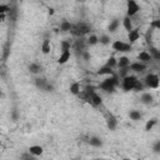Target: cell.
Wrapping results in <instances>:
<instances>
[{
    "label": "cell",
    "instance_id": "cell-1",
    "mask_svg": "<svg viewBox=\"0 0 160 160\" xmlns=\"http://www.w3.org/2000/svg\"><path fill=\"white\" fill-rule=\"evenodd\" d=\"M120 85L119 78L114 74V75H109L106 79H104L100 84H99V89H101L102 91L108 92V94H112L115 91V89Z\"/></svg>",
    "mask_w": 160,
    "mask_h": 160
},
{
    "label": "cell",
    "instance_id": "cell-2",
    "mask_svg": "<svg viewBox=\"0 0 160 160\" xmlns=\"http://www.w3.org/2000/svg\"><path fill=\"white\" fill-rule=\"evenodd\" d=\"M91 31V26L84 21H79L76 24H72V28L70 30V34L76 36V38H84L85 35L90 34Z\"/></svg>",
    "mask_w": 160,
    "mask_h": 160
},
{
    "label": "cell",
    "instance_id": "cell-3",
    "mask_svg": "<svg viewBox=\"0 0 160 160\" xmlns=\"http://www.w3.org/2000/svg\"><path fill=\"white\" fill-rule=\"evenodd\" d=\"M144 85L149 89H158L159 85H160V80H159V76L158 74H154V72H149L145 79H144Z\"/></svg>",
    "mask_w": 160,
    "mask_h": 160
},
{
    "label": "cell",
    "instance_id": "cell-4",
    "mask_svg": "<svg viewBox=\"0 0 160 160\" xmlns=\"http://www.w3.org/2000/svg\"><path fill=\"white\" fill-rule=\"evenodd\" d=\"M112 49L115 51H120V52H128V51H131V44L130 42H125V41H121V40H115L112 44H111Z\"/></svg>",
    "mask_w": 160,
    "mask_h": 160
},
{
    "label": "cell",
    "instance_id": "cell-5",
    "mask_svg": "<svg viewBox=\"0 0 160 160\" xmlns=\"http://www.w3.org/2000/svg\"><path fill=\"white\" fill-rule=\"evenodd\" d=\"M136 80H138V78L134 76V75H126V76H124L122 78V82H121V86H122L124 91H131Z\"/></svg>",
    "mask_w": 160,
    "mask_h": 160
},
{
    "label": "cell",
    "instance_id": "cell-6",
    "mask_svg": "<svg viewBox=\"0 0 160 160\" xmlns=\"http://www.w3.org/2000/svg\"><path fill=\"white\" fill-rule=\"evenodd\" d=\"M139 10H140V6L135 0H128L126 1V15L128 16L131 18V16L136 15L139 12Z\"/></svg>",
    "mask_w": 160,
    "mask_h": 160
},
{
    "label": "cell",
    "instance_id": "cell-7",
    "mask_svg": "<svg viewBox=\"0 0 160 160\" xmlns=\"http://www.w3.org/2000/svg\"><path fill=\"white\" fill-rule=\"evenodd\" d=\"M94 92H95V88H94L92 85H86L84 90H80V92L78 94V96H79L80 99H82V100H85V101L89 102L90 96H91Z\"/></svg>",
    "mask_w": 160,
    "mask_h": 160
},
{
    "label": "cell",
    "instance_id": "cell-8",
    "mask_svg": "<svg viewBox=\"0 0 160 160\" xmlns=\"http://www.w3.org/2000/svg\"><path fill=\"white\" fill-rule=\"evenodd\" d=\"M71 46H72V49L76 51L78 55H81V52L85 50L86 40H85L84 38H78V39L74 41V44H71Z\"/></svg>",
    "mask_w": 160,
    "mask_h": 160
},
{
    "label": "cell",
    "instance_id": "cell-9",
    "mask_svg": "<svg viewBox=\"0 0 160 160\" xmlns=\"http://www.w3.org/2000/svg\"><path fill=\"white\" fill-rule=\"evenodd\" d=\"M129 69L135 71V72H142L146 70V64L141 62V61H135V62H130Z\"/></svg>",
    "mask_w": 160,
    "mask_h": 160
},
{
    "label": "cell",
    "instance_id": "cell-10",
    "mask_svg": "<svg viewBox=\"0 0 160 160\" xmlns=\"http://www.w3.org/2000/svg\"><path fill=\"white\" fill-rule=\"evenodd\" d=\"M140 38V32H139V29H131L130 31H128V40L130 44L138 41Z\"/></svg>",
    "mask_w": 160,
    "mask_h": 160
},
{
    "label": "cell",
    "instance_id": "cell-11",
    "mask_svg": "<svg viewBox=\"0 0 160 160\" xmlns=\"http://www.w3.org/2000/svg\"><path fill=\"white\" fill-rule=\"evenodd\" d=\"M140 101L144 105H151L154 102V95L151 92H142L141 98H140Z\"/></svg>",
    "mask_w": 160,
    "mask_h": 160
},
{
    "label": "cell",
    "instance_id": "cell-12",
    "mask_svg": "<svg viewBox=\"0 0 160 160\" xmlns=\"http://www.w3.org/2000/svg\"><path fill=\"white\" fill-rule=\"evenodd\" d=\"M71 58V51L70 50H66V51H61L59 59H58V64L62 65V64H66Z\"/></svg>",
    "mask_w": 160,
    "mask_h": 160
},
{
    "label": "cell",
    "instance_id": "cell-13",
    "mask_svg": "<svg viewBox=\"0 0 160 160\" xmlns=\"http://www.w3.org/2000/svg\"><path fill=\"white\" fill-rule=\"evenodd\" d=\"M34 84H35V86H36L39 90L45 91V89H46V86H48L49 81H48L45 78H36V79H35V81H34Z\"/></svg>",
    "mask_w": 160,
    "mask_h": 160
},
{
    "label": "cell",
    "instance_id": "cell-14",
    "mask_svg": "<svg viewBox=\"0 0 160 160\" xmlns=\"http://www.w3.org/2000/svg\"><path fill=\"white\" fill-rule=\"evenodd\" d=\"M89 102L92 105V106H95V108H98V106H100L101 104H102V99H101V96L99 95V94H96V91L90 96V100H89Z\"/></svg>",
    "mask_w": 160,
    "mask_h": 160
},
{
    "label": "cell",
    "instance_id": "cell-15",
    "mask_svg": "<svg viewBox=\"0 0 160 160\" xmlns=\"http://www.w3.org/2000/svg\"><path fill=\"white\" fill-rule=\"evenodd\" d=\"M28 151H29L32 156H40V155L44 152V149H42V146H40V145H31V146L28 149Z\"/></svg>",
    "mask_w": 160,
    "mask_h": 160
},
{
    "label": "cell",
    "instance_id": "cell-16",
    "mask_svg": "<svg viewBox=\"0 0 160 160\" xmlns=\"http://www.w3.org/2000/svg\"><path fill=\"white\" fill-rule=\"evenodd\" d=\"M138 60L141 61V62H144V64H148V62H150L152 59H151V56H150V54H149L148 51H140L139 55H138Z\"/></svg>",
    "mask_w": 160,
    "mask_h": 160
},
{
    "label": "cell",
    "instance_id": "cell-17",
    "mask_svg": "<svg viewBox=\"0 0 160 160\" xmlns=\"http://www.w3.org/2000/svg\"><path fill=\"white\" fill-rule=\"evenodd\" d=\"M88 142L94 146V148H101L102 146V139L99 136H90V139L88 140Z\"/></svg>",
    "mask_w": 160,
    "mask_h": 160
},
{
    "label": "cell",
    "instance_id": "cell-18",
    "mask_svg": "<svg viewBox=\"0 0 160 160\" xmlns=\"http://www.w3.org/2000/svg\"><path fill=\"white\" fill-rule=\"evenodd\" d=\"M130 65V59L128 56H121L119 59H116V68H125Z\"/></svg>",
    "mask_w": 160,
    "mask_h": 160
},
{
    "label": "cell",
    "instance_id": "cell-19",
    "mask_svg": "<svg viewBox=\"0 0 160 160\" xmlns=\"http://www.w3.org/2000/svg\"><path fill=\"white\" fill-rule=\"evenodd\" d=\"M106 125H108V128H109L110 130H115V129H116V125H118V120H116V118H115L114 115L110 114V115L108 116Z\"/></svg>",
    "mask_w": 160,
    "mask_h": 160
},
{
    "label": "cell",
    "instance_id": "cell-20",
    "mask_svg": "<svg viewBox=\"0 0 160 160\" xmlns=\"http://www.w3.org/2000/svg\"><path fill=\"white\" fill-rule=\"evenodd\" d=\"M98 75H114V70H112V68H110V66H108V65H104L102 68H100L99 70H98V72H96Z\"/></svg>",
    "mask_w": 160,
    "mask_h": 160
},
{
    "label": "cell",
    "instance_id": "cell-21",
    "mask_svg": "<svg viewBox=\"0 0 160 160\" xmlns=\"http://www.w3.org/2000/svg\"><path fill=\"white\" fill-rule=\"evenodd\" d=\"M28 69H29V71L31 74H39V72L42 71V66L40 64H38V62H31Z\"/></svg>",
    "mask_w": 160,
    "mask_h": 160
},
{
    "label": "cell",
    "instance_id": "cell-22",
    "mask_svg": "<svg viewBox=\"0 0 160 160\" xmlns=\"http://www.w3.org/2000/svg\"><path fill=\"white\" fill-rule=\"evenodd\" d=\"M50 49H51V45H50V40L48 39V38H45L44 40H42V42H41V51H42V54H49L50 52Z\"/></svg>",
    "mask_w": 160,
    "mask_h": 160
},
{
    "label": "cell",
    "instance_id": "cell-23",
    "mask_svg": "<svg viewBox=\"0 0 160 160\" xmlns=\"http://www.w3.org/2000/svg\"><path fill=\"white\" fill-rule=\"evenodd\" d=\"M129 118H130L132 121H139V120H141L142 114H141L139 110H130V111H129Z\"/></svg>",
    "mask_w": 160,
    "mask_h": 160
},
{
    "label": "cell",
    "instance_id": "cell-24",
    "mask_svg": "<svg viewBox=\"0 0 160 160\" xmlns=\"http://www.w3.org/2000/svg\"><path fill=\"white\" fill-rule=\"evenodd\" d=\"M119 25H120V20H119V19H112V20L110 21L109 26H108V30H109L110 32H115V31L118 30Z\"/></svg>",
    "mask_w": 160,
    "mask_h": 160
},
{
    "label": "cell",
    "instance_id": "cell-25",
    "mask_svg": "<svg viewBox=\"0 0 160 160\" xmlns=\"http://www.w3.org/2000/svg\"><path fill=\"white\" fill-rule=\"evenodd\" d=\"M71 28H72V24H71L70 21H68V20H62V21L60 22V30H61L62 32L70 31Z\"/></svg>",
    "mask_w": 160,
    "mask_h": 160
},
{
    "label": "cell",
    "instance_id": "cell-26",
    "mask_svg": "<svg viewBox=\"0 0 160 160\" xmlns=\"http://www.w3.org/2000/svg\"><path fill=\"white\" fill-rule=\"evenodd\" d=\"M150 56L152 60H160V50L155 46H150Z\"/></svg>",
    "mask_w": 160,
    "mask_h": 160
},
{
    "label": "cell",
    "instance_id": "cell-27",
    "mask_svg": "<svg viewBox=\"0 0 160 160\" xmlns=\"http://www.w3.org/2000/svg\"><path fill=\"white\" fill-rule=\"evenodd\" d=\"M122 26L125 28V30H128V31H130L131 29H132V21H131V18L130 16H125L124 19H122Z\"/></svg>",
    "mask_w": 160,
    "mask_h": 160
},
{
    "label": "cell",
    "instance_id": "cell-28",
    "mask_svg": "<svg viewBox=\"0 0 160 160\" xmlns=\"http://www.w3.org/2000/svg\"><path fill=\"white\" fill-rule=\"evenodd\" d=\"M98 38H99L98 35H95V34H90L89 38L86 39V45H90V46L96 45V44L99 42V39H98Z\"/></svg>",
    "mask_w": 160,
    "mask_h": 160
},
{
    "label": "cell",
    "instance_id": "cell-29",
    "mask_svg": "<svg viewBox=\"0 0 160 160\" xmlns=\"http://www.w3.org/2000/svg\"><path fill=\"white\" fill-rule=\"evenodd\" d=\"M69 90H70V92H71L72 95H76V96H78V94L80 92V84H79L78 81H75V82H72V84L70 85V88H69Z\"/></svg>",
    "mask_w": 160,
    "mask_h": 160
},
{
    "label": "cell",
    "instance_id": "cell-30",
    "mask_svg": "<svg viewBox=\"0 0 160 160\" xmlns=\"http://www.w3.org/2000/svg\"><path fill=\"white\" fill-rule=\"evenodd\" d=\"M71 49V41L69 40H61L60 41V50L61 51H66Z\"/></svg>",
    "mask_w": 160,
    "mask_h": 160
},
{
    "label": "cell",
    "instance_id": "cell-31",
    "mask_svg": "<svg viewBox=\"0 0 160 160\" xmlns=\"http://www.w3.org/2000/svg\"><path fill=\"white\" fill-rule=\"evenodd\" d=\"M98 39H99V42L102 45H109L111 42V38L109 35H105V34L100 35V38H98Z\"/></svg>",
    "mask_w": 160,
    "mask_h": 160
},
{
    "label": "cell",
    "instance_id": "cell-32",
    "mask_svg": "<svg viewBox=\"0 0 160 160\" xmlns=\"http://www.w3.org/2000/svg\"><path fill=\"white\" fill-rule=\"evenodd\" d=\"M144 88H145L144 82H142V81H140V80L138 79V80L135 81V84H134V88H132V90L139 92V91H142V90H144Z\"/></svg>",
    "mask_w": 160,
    "mask_h": 160
},
{
    "label": "cell",
    "instance_id": "cell-33",
    "mask_svg": "<svg viewBox=\"0 0 160 160\" xmlns=\"http://www.w3.org/2000/svg\"><path fill=\"white\" fill-rule=\"evenodd\" d=\"M156 122H158L156 119H150V120H148L146 124H145V130H146V131H150V130L156 125Z\"/></svg>",
    "mask_w": 160,
    "mask_h": 160
},
{
    "label": "cell",
    "instance_id": "cell-34",
    "mask_svg": "<svg viewBox=\"0 0 160 160\" xmlns=\"http://www.w3.org/2000/svg\"><path fill=\"white\" fill-rule=\"evenodd\" d=\"M105 65H108V66H110V68H116V58L115 56H110L109 59H108V61H106V64Z\"/></svg>",
    "mask_w": 160,
    "mask_h": 160
},
{
    "label": "cell",
    "instance_id": "cell-35",
    "mask_svg": "<svg viewBox=\"0 0 160 160\" xmlns=\"http://www.w3.org/2000/svg\"><path fill=\"white\" fill-rule=\"evenodd\" d=\"M129 66H125V68H120L119 69V76L120 78H124V76H126V75H129Z\"/></svg>",
    "mask_w": 160,
    "mask_h": 160
},
{
    "label": "cell",
    "instance_id": "cell-36",
    "mask_svg": "<svg viewBox=\"0 0 160 160\" xmlns=\"http://www.w3.org/2000/svg\"><path fill=\"white\" fill-rule=\"evenodd\" d=\"M150 28L151 29H156V30H160V20L159 19H155L150 22Z\"/></svg>",
    "mask_w": 160,
    "mask_h": 160
},
{
    "label": "cell",
    "instance_id": "cell-37",
    "mask_svg": "<svg viewBox=\"0 0 160 160\" xmlns=\"http://www.w3.org/2000/svg\"><path fill=\"white\" fill-rule=\"evenodd\" d=\"M81 58H82V60H85V61H89L90 59H91V55H90V52L88 51V50H84L82 52H81V55H80Z\"/></svg>",
    "mask_w": 160,
    "mask_h": 160
},
{
    "label": "cell",
    "instance_id": "cell-38",
    "mask_svg": "<svg viewBox=\"0 0 160 160\" xmlns=\"http://www.w3.org/2000/svg\"><path fill=\"white\" fill-rule=\"evenodd\" d=\"M9 11H10V6L9 5L0 4V14H8Z\"/></svg>",
    "mask_w": 160,
    "mask_h": 160
},
{
    "label": "cell",
    "instance_id": "cell-39",
    "mask_svg": "<svg viewBox=\"0 0 160 160\" xmlns=\"http://www.w3.org/2000/svg\"><path fill=\"white\" fill-rule=\"evenodd\" d=\"M152 150H154V152H156V154H159V152H160V140H158V141L154 144Z\"/></svg>",
    "mask_w": 160,
    "mask_h": 160
},
{
    "label": "cell",
    "instance_id": "cell-40",
    "mask_svg": "<svg viewBox=\"0 0 160 160\" xmlns=\"http://www.w3.org/2000/svg\"><path fill=\"white\" fill-rule=\"evenodd\" d=\"M11 119H12L14 121H16V120L19 119V112H18V110H12V111H11Z\"/></svg>",
    "mask_w": 160,
    "mask_h": 160
},
{
    "label": "cell",
    "instance_id": "cell-41",
    "mask_svg": "<svg viewBox=\"0 0 160 160\" xmlns=\"http://www.w3.org/2000/svg\"><path fill=\"white\" fill-rule=\"evenodd\" d=\"M54 90V85L52 84H48V86H46V89H45V91H52Z\"/></svg>",
    "mask_w": 160,
    "mask_h": 160
},
{
    "label": "cell",
    "instance_id": "cell-42",
    "mask_svg": "<svg viewBox=\"0 0 160 160\" xmlns=\"http://www.w3.org/2000/svg\"><path fill=\"white\" fill-rule=\"evenodd\" d=\"M48 10H49V15H54V14H55V10H54L52 8H49Z\"/></svg>",
    "mask_w": 160,
    "mask_h": 160
},
{
    "label": "cell",
    "instance_id": "cell-43",
    "mask_svg": "<svg viewBox=\"0 0 160 160\" xmlns=\"http://www.w3.org/2000/svg\"><path fill=\"white\" fill-rule=\"evenodd\" d=\"M5 18H6V14H0V22H1V21H4V20H5Z\"/></svg>",
    "mask_w": 160,
    "mask_h": 160
},
{
    "label": "cell",
    "instance_id": "cell-44",
    "mask_svg": "<svg viewBox=\"0 0 160 160\" xmlns=\"http://www.w3.org/2000/svg\"><path fill=\"white\" fill-rule=\"evenodd\" d=\"M1 98H4V92H2V90H0V99Z\"/></svg>",
    "mask_w": 160,
    "mask_h": 160
},
{
    "label": "cell",
    "instance_id": "cell-45",
    "mask_svg": "<svg viewBox=\"0 0 160 160\" xmlns=\"http://www.w3.org/2000/svg\"><path fill=\"white\" fill-rule=\"evenodd\" d=\"M19 1H24V0H19Z\"/></svg>",
    "mask_w": 160,
    "mask_h": 160
}]
</instances>
